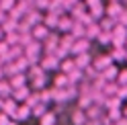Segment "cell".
<instances>
[{"mask_svg":"<svg viewBox=\"0 0 127 125\" xmlns=\"http://www.w3.org/2000/svg\"><path fill=\"white\" fill-rule=\"evenodd\" d=\"M70 119H72V123L74 125H86V113L82 111V109H74L72 111V115H70Z\"/></svg>","mask_w":127,"mask_h":125,"instance_id":"19","label":"cell"},{"mask_svg":"<svg viewBox=\"0 0 127 125\" xmlns=\"http://www.w3.org/2000/svg\"><path fill=\"white\" fill-rule=\"evenodd\" d=\"M125 62H127V56H125Z\"/></svg>","mask_w":127,"mask_h":125,"instance_id":"54","label":"cell"},{"mask_svg":"<svg viewBox=\"0 0 127 125\" xmlns=\"http://www.w3.org/2000/svg\"><path fill=\"white\" fill-rule=\"evenodd\" d=\"M117 25V21L115 19H111V17H102L100 21H98V27H100V31H113V27Z\"/></svg>","mask_w":127,"mask_h":125,"instance_id":"33","label":"cell"},{"mask_svg":"<svg viewBox=\"0 0 127 125\" xmlns=\"http://www.w3.org/2000/svg\"><path fill=\"white\" fill-rule=\"evenodd\" d=\"M125 49H127V41H125Z\"/></svg>","mask_w":127,"mask_h":125,"instance_id":"53","label":"cell"},{"mask_svg":"<svg viewBox=\"0 0 127 125\" xmlns=\"http://www.w3.org/2000/svg\"><path fill=\"white\" fill-rule=\"evenodd\" d=\"M117 25H123V27H127V6L123 8V12L119 14V19H117Z\"/></svg>","mask_w":127,"mask_h":125,"instance_id":"42","label":"cell"},{"mask_svg":"<svg viewBox=\"0 0 127 125\" xmlns=\"http://www.w3.org/2000/svg\"><path fill=\"white\" fill-rule=\"evenodd\" d=\"M39 123H41V125H55V123H58V115H55L53 111H47L41 119H39Z\"/></svg>","mask_w":127,"mask_h":125,"instance_id":"35","label":"cell"},{"mask_svg":"<svg viewBox=\"0 0 127 125\" xmlns=\"http://www.w3.org/2000/svg\"><path fill=\"white\" fill-rule=\"evenodd\" d=\"M84 4H86V8H90L94 4H100V0H84Z\"/></svg>","mask_w":127,"mask_h":125,"instance_id":"45","label":"cell"},{"mask_svg":"<svg viewBox=\"0 0 127 125\" xmlns=\"http://www.w3.org/2000/svg\"><path fill=\"white\" fill-rule=\"evenodd\" d=\"M125 41H127V27L115 25L111 31V47H125Z\"/></svg>","mask_w":127,"mask_h":125,"instance_id":"2","label":"cell"},{"mask_svg":"<svg viewBox=\"0 0 127 125\" xmlns=\"http://www.w3.org/2000/svg\"><path fill=\"white\" fill-rule=\"evenodd\" d=\"M98 33H100V27H98V23H90V25H86V33H84V37L88 39V41H94Z\"/></svg>","mask_w":127,"mask_h":125,"instance_id":"23","label":"cell"},{"mask_svg":"<svg viewBox=\"0 0 127 125\" xmlns=\"http://www.w3.org/2000/svg\"><path fill=\"white\" fill-rule=\"evenodd\" d=\"M68 80H70V86H78V84L84 80V72L76 68V70H72V72L68 74Z\"/></svg>","mask_w":127,"mask_h":125,"instance_id":"22","label":"cell"},{"mask_svg":"<svg viewBox=\"0 0 127 125\" xmlns=\"http://www.w3.org/2000/svg\"><path fill=\"white\" fill-rule=\"evenodd\" d=\"M84 113H86V119H102V117H105V107H100V105H90Z\"/></svg>","mask_w":127,"mask_h":125,"instance_id":"12","label":"cell"},{"mask_svg":"<svg viewBox=\"0 0 127 125\" xmlns=\"http://www.w3.org/2000/svg\"><path fill=\"white\" fill-rule=\"evenodd\" d=\"M27 72H29V80H31V78H41V76H45L47 72H45V70L41 68V66H39V64H33V66H29V70H27Z\"/></svg>","mask_w":127,"mask_h":125,"instance_id":"34","label":"cell"},{"mask_svg":"<svg viewBox=\"0 0 127 125\" xmlns=\"http://www.w3.org/2000/svg\"><path fill=\"white\" fill-rule=\"evenodd\" d=\"M23 21H25L27 25H29L31 29H33L35 25H41V23H43V14L39 12L37 8H33V10H29V12H25V17H23Z\"/></svg>","mask_w":127,"mask_h":125,"instance_id":"7","label":"cell"},{"mask_svg":"<svg viewBox=\"0 0 127 125\" xmlns=\"http://www.w3.org/2000/svg\"><path fill=\"white\" fill-rule=\"evenodd\" d=\"M29 94H31V88H29V86H21V88H14V90L10 92V96H12L14 100H17V103H25Z\"/></svg>","mask_w":127,"mask_h":125,"instance_id":"16","label":"cell"},{"mask_svg":"<svg viewBox=\"0 0 127 125\" xmlns=\"http://www.w3.org/2000/svg\"><path fill=\"white\" fill-rule=\"evenodd\" d=\"M8 80V84H10V88L14 90V88H21V86H27V74H14V76H10V78H6Z\"/></svg>","mask_w":127,"mask_h":125,"instance_id":"15","label":"cell"},{"mask_svg":"<svg viewBox=\"0 0 127 125\" xmlns=\"http://www.w3.org/2000/svg\"><path fill=\"white\" fill-rule=\"evenodd\" d=\"M58 19H60V17H58L55 12H47V14H43V25L49 29V31H53L55 25H58Z\"/></svg>","mask_w":127,"mask_h":125,"instance_id":"27","label":"cell"},{"mask_svg":"<svg viewBox=\"0 0 127 125\" xmlns=\"http://www.w3.org/2000/svg\"><path fill=\"white\" fill-rule=\"evenodd\" d=\"M2 37H4V35H2V29H0V39H2Z\"/></svg>","mask_w":127,"mask_h":125,"instance_id":"51","label":"cell"},{"mask_svg":"<svg viewBox=\"0 0 127 125\" xmlns=\"http://www.w3.org/2000/svg\"><path fill=\"white\" fill-rule=\"evenodd\" d=\"M96 41L100 45H111V33L109 31H100V33L96 35Z\"/></svg>","mask_w":127,"mask_h":125,"instance_id":"38","label":"cell"},{"mask_svg":"<svg viewBox=\"0 0 127 125\" xmlns=\"http://www.w3.org/2000/svg\"><path fill=\"white\" fill-rule=\"evenodd\" d=\"M29 88H31V90H35V92L47 88V74L41 76V78H31V86H29Z\"/></svg>","mask_w":127,"mask_h":125,"instance_id":"20","label":"cell"},{"mask_svg":"<svg viewBox=\"0 0 127 125\" xmlns=\"http://www.w3.org/2000/svg\"><path fill=\"white\" fill-rule=\"evenodd\" d=\"M76 105H78V109H82V111H86L90 105H94L92 103V96L90 94H78L76 96Z\"/></svg>","mask_w":127,"mask_h":125,"instance_id":"25","label":"cell"},{"mask_svg":"<svg viewBox=\"0 0 127 125\" xmlns=\"http://www.w3.org/2000/svg\"><path fill=\"white\" fill-rule=\"evenodd\" d=\"M60 70H62V74H70L72 70H76V64H74V58H66V60H62L60 62Z\"/></svg>","mask_w":127,"mask_h":125,"instance_id":"28","label":"cell"},{"mask_svg":"<svg viewBox=\"0 0 127 125\" xmlns=\"http://www.w3.org/2000/svg\"><path fill=\"white\" fill-rule=\"evenodd\" d=\"M72 43H74V37L70 35V33H64V35L60 37V45H58V47L70 53V47H72Z\"/></svg>","mask_w":127,"mask_h":125,"instance_id":"26","label":"cell"},{"mask_svg":"<svg viewBox=\"0 0 127 125\" xmlns=\"http://www.w3.org/2000/svg\"><path fill=\"white\" fill-rule=\"evenodd\" d=\"M117 98H119V100H127V86H119V90H117Z\"/></svg>","mask_w":127,"mask_h":125,"instance_id":"43","label":"cell"},{"mask_svg":"<svg viewBox=\"0 0 127 125\" xmlns=\"http://www.w3.org/2000/svg\"><path fill=\"white\" fill-rule=\"evenodd\" d=\"M12 66H14V72L17 74H27V70H29V62L25 56H21L17 60H12Z\"/></svg>","mask_w":127,"mask_h":125,"instance_id":"17","label":"cell"},{"mask_svg":"<svg viewBox=\"0 0 127 125\" xmlns=\"http://www.w3.org/2000/svg\"><path fill=\"white\" fill-rule=\"evenodd\" d=\"M121 115H123L125 119H127V107H125V109H121Z\"/></svg>","mask_w":127,"mask_h":125,"instance_id":"47","label":"cell"},{"mask_svg":"<svg viewBox=\"0 0 127 125\" xmlns=\"http://www.w3.org/2000/svg\"><path fill=\"white\" fill-rule=\"evenodd\" d=\"M31 117V107H27L25 103H19V107H17V111H14V115H12V119L14 121H27Z\"/></svg>","mask_w":127,"mask_h":125,"instance_id":"11","label":"cell"},{"mask_svg":"<svg viewBox=\"0 0 127 125\" xmlns=\"http://www.w3.org/2000/svg\"><path fill=\"white\" fill-rule=\"evenodd\" d=\"M49 33H51V31L47 29L43 23H41V25H35L33 29H31V35H33V39H35V41H43V39L49 35Z\"/></svg>","mask_w":127,"mask_h":125,"instance_id":"13","label":"cell"},{"mask_svg":"<svg viewBox=\"0 0 127 125\" xmlns=\"http://www.w3.org/2000/svg\"><path fill=\"white\" fill-rule=\"evenodd\" d=\"M23 49H25V51H23V56L27 58L29 66H33V64H39V60H41V56H43V47H41V41H31V43H29V45H25Z\"/></svg>","mask_w":127,"mask_h":125,"instance_id":"1","label":"cell"},{"mask_svg":"<svg viewBox=\"0 0 127 125\" xmlns=\"http://www.w3.org/2000/svg\"><path fill=\"white\" fill-rule=\"evenodd\" d=\"M111 2H123V0H111Z\"/></svg>","mask_w":127,"mask_h":125,"instance_id":"49","label":"cell"},{"mask_svg":"<svg viewBox=\"0 0 127 125\" xmlns=\"http://www.w3.org/2000/svg\"><path fill=\"white\" fill-rule=\"evenodd\" d=\"M17 107H19V103L14 100L12 96H8V98H2V113H6L12 119V115H14V111H17Z\"/></svg>","mask_w":127,"mask_h":125,"instance_id":"14","label":"cell"},{"mask_svg":"<svg viewBox=\"0 0 127 125\" xmlns=\"http://www.w3.org/2000/svg\"><path fill=\"white\" fill-rule=\"evenodd\" d=\"M88 14L92 17V21H96V23H98L102 17H105V6H102V2H100V4L90 6V8H88Z\"/></svg>","mask_w":127,"mask_h":125,"instance_id":"21","label":"cell"},{"mask_svg":"<svg viewBox=\"0 0 127 125\" xmlns=\"http://www.w3.org/2000/svg\"><path fill=\"white\" fill-rule=\"evenodd\" d=\"M109 56H111V60H113V62H125L127 49H125V47H113Z\"/></svg>","mask_w":127,"mask_h":125,"instance_id":"31","label":"cell"},{"mask_svg":"<svg viewBox=\"0 0 127 125\" xmlns=\"http://www.w3.org/2000/svg\"><path fill=\"white\" fill-rule=\"evenodd\" d=\"M58 45H60V35L55 33V31H51V33L43 39V43H41L43 53H53L55 49H58Z\"/></svg>","mask_w":127,"mask_h":125,"instance_id":"5","label":"cell"},{"mask_svg":"<svg viewBox=\"0 0 127 125\" xmlns=\"http://www.w3.org/2000/svg\"><path fill=\"white\" fill-rule=\"evenodd\" d=\"M2 39H4V41L8 43V45H17V43H19V33L14 31V33H8V35H4Z\"/></svg>","mask_w":127,"mask_h":125,"instance_id":"40","label":"cell"},{"mask_svg":"<svg viewBox=\"0 0 127 125\" xmlns=\"http://www.w3.org/2000/svg\"><path fill=\"white\" fill-rule=\"evenodd\" d=\"M84 33H86V27L82 25V23H78V21H74V25H72V29H70V35H72L74 39H80V37H84Z\"/></svg>","mask_w":127,"mask_h":125,"instance_id":"29","label":"cell"},{"mask_svg":"<svg viewBox=\"0 0 127 125\" xmlns=\"http://www.w3.org/2000/svg\"><path fill=\"white\" fill-rule=\"evenodd\" d=\"M4 19H6V12H4V10H0V25H2V21H4Z\"/></svg>","mask_w":127,"mask_h":125,"instance_id":"46","label":"cell"},{"mask_svg":"<svg viewBox=\"0 0 127 125\" xmlns=\"http://www.w3.org/2000/svg\"><path fill=\"white\" fill-rule=\"evenodd\" d=\"M113 64H115V62L111 60L109 53H98L96 58H92V64L90 66L96 70V72H102V70H107L109 66H113Z\"/></svg>","mask_w":127,"mask_h":125,"instance_id":"4","label":"cell"},{"mask_svg":"<svg viewBox=\"0 0 127 125\" xmlns=\"http://www.w3.org/2000/svg\"><path fill=\"white\" fill-rule=\"evenodd\" d=\"M119 86H127V70H121V72L117 74V80H115Z\"/></svg>","mask_w":127,"mask_h":125,"instance_id":"41","label":"cell"},{"mask_svg":"<svg viewBox=\"0 0 127 125\" xmlns=\"http://www.w3.org/2000/svg\"><path fill=\"white\" fill-rule=\"evenodd\" d=\"M123 6H127V0H123Z\"/></svg>","mask_w":127,"mask_h":125,"instance_id":"52","label":"cell"},{"mask_svg":"<svg viewBox=\"0 0 127 125\" xmlns=\"http://www.w3.org/2000/svg\"><path fill=\"white\" fill-rule=\"evenodd\" d=\"M66 86H70V80H68V74H55V78H53V88H66Z\"/></svg>","mask_w":127,"mask_h":125,"instance_id":"30","label":"cell"},{"mask_svg":"<svg viewBox=\"0 0 127 125\" xmlns=\"http://www.w3.org/2000/svg\"><path fill=\"white\" fill-rule=\"evenodd\" d=\"M2 78H4V74H2V66H0V80H2Z\"/></svg>","mask_w":127,"mask_h":125,"instance_id":"48","label":"cell"},{"mask_svg":"<svg viewBox=\"0 0 127 125\" xmlns=\"http://www.w3.org/2000/svg\"><path fill=\"white\" fill-rule=\"evenodd\" d=\"M0 111H2V98H0Z\"/></svg>","mask_w":127,"mask_h":125,"instance_id":"50","label":"cell"},{"mask_svg":"<svg viewBox=\"0 0 127 125\" xmlns=\"http://www.w3.org/2000/svg\"><path fill=\"white\" fill-rule=\"evenodd\" d=\"M117 74H119V70H117L115 64H113V66H109L107 70H102V72H100V76L105 78L107 82H115V80H117Z\"/></svg>","mask_w":127,"mask_h":125,"instance_id":"24","label":"cell"},{"mask_svg":"<svg viewBox=\"0 0 127 125\" xmlns=\"http://www.w3.org/2000/svg\"><path fill=\"white\" fill-rule=\"evenodd\" d=\"M84 51H90V41L86 37L74 39L72 47H70V53H72V56H78V53H84Z\"/></svg>","mask_w":127,"mask_h":125,"instance_id":"6","label":"cell"},{"mask_svg":"<svg viewBox=\"0 0 127 125\" xmlns=\"http://www.w3.org/2000/svg\"><path fill=\"white\" fill-rule=\"evenodd\" d=\"M14 4H17V0H0V10L8 12L10 8H14Z\"/></svg>","mask_w":127,"mask_h":125,"instance_id":"39","label":"cell"},{"mask_svg":"<svg viewBox=\"0 0 127 125\" xmlns=\"http://www.w3.org/2000/svg\"><path fill=\"white\" fill-rule=\"evenodd\" d=\"M49 111V107H47L45 103H37L33 109H31V117H37V119H41V117Z\"/></svg>","mask_w":127,"mask_h":125,"instance_id":"32","label":"cell"},{"mask_svg":"<svg viewBox=\"0 0 127 125\" xmlns=\"http://www.w3.org/2000/svg\"><path fill=\"white\" fill-rule=\"evenodd\" d=\"M17 27H19V21H12V19H8V17H6V19L2 21V25H0V29H2V35L14 33V31H17Z\"/></svg>","mask_w":127,"mask_h":125,"instance_id":"18","label":"cell"},{"mask_svg":"<svg viewBox=\"0 0 127 125\" xmlns=\"http://www.w3.org/2000/svg\"><path fill=\"white\" fill-rule=\"evenodd\" d=\"M39 66H41L45 72H55L60 70V60L53 56V53H43L41 60H39Z\"/></svg>","mask_w":127,"mask_h":125,"instance_id":"3","label":"cell"},{"mask_svg":"<svg viewBox=\"0 0 127 125\" xmlns=\"http://www.w3.org/2000/svg\"><path fill=\"white\" fill-rule=\"evenodd\" d=\"M117 90H119V84L117 82H107L105 88H102V92L107 94V98L109 96H117Z\"/></svg>","mask_w":127,"mask_h":125,"instance_id":"37","label":"cell"},{"mask_svg":"<svg viewBox=\"0 0 127 125\" xmlns=\"http://www.w3.org/2000/svg\"><path fill=\"white\" fill-rule=\"evenodd\" d=\"M72 25H74V21H72V17H70V14L66 12V14H62V17L58 19V25H55V31H58V33H70Z\"/></svg>","mask_w":127,"mask_h":125,"instance_id":"8","label":"cell"},{"mask_svg":"<svg viewBox=\"0 0 127 125\" xmlns=\"http://www.w3.org/2000/svg\"><path fill=\"white\" fill-rule=\"evenodd\" d=\"M121 103H123V100H119L117 96H109L107 103H105V111H115V109H121Z\"/></svg>","mask_w":127,"mask_h":125,"instance_id":"36","label":"cell"},{"mask_svg":"<svg viewBox=\"0 0 127 125\" xmlns=\"http://www.w3.org/2000/svg\"><path fill=\"white\" fill-rule=\"evenodd\" d=\"M123 2H109V6H105V17H111V19H119V14L123 12Z\"/></svg>","mask_w":127,"mask_h":125,"instance_id":"10","label":"cell"},{"mask_svg":"<svg viewBox=\"0 0 127 125\" xmlns=\"http://www.w3.org/2000/svg\"><path fill=\"white\" fill-rule=\"evenodd\" d=\"M74 64L78 70H86L90 64H92V56L90 51H84V53H78V56H74Z\"/></svg>","mask_w":127,"mask_h":125,"instance_id":"9","label":"cell"},{"mask_svg":"<svg viewBox=\"0 0 127 125\" xmlns=\"http://www.w3.org/2000/svg\"><path fill=\"white\" fill-rule=\"evenodd\" d=\"M8 123H10V117L0 111V125H8Z\"/></svg>","mask_w":127,"mask_h":125,"instance_id":"44","label":"cell"}]
</instances>
